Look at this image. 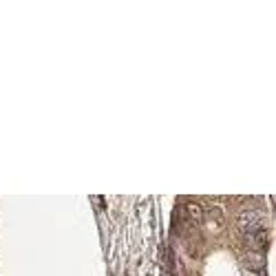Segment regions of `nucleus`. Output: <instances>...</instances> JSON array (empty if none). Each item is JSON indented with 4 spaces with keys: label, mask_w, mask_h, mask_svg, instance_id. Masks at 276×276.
Returning a JSON list of instances; mask_svg holds the SVG:
<instances>
[{
    "label": "nucleus",
    "mask_w": 276,
    "mask_h": 276,
    "mask_svg": "<svg viewBox=\"0 0 276 276\" xmlns=\"http://www.w3.org/2000/svg\"><path fill=\"white\" fill-rule=\"evenodd\" d=\"M236 223L243 232H254V230L263 228V217H261V212H256V210H245V212H241Z\"/></svg>",
    "instance_id": "nucleus-1"
},
{
    "label": "nucleus",
    "mask_w": 276,
    "mask_h": 276,
    "mask_svg": "<svg viewBox=\"0 0 276 276\" xmlns=\"http://www.w3.org/2000/svg\"><path fill=\"white\" fill-rule=\"evenodd\" d=\"M243 241H245V245L250 248V252H263V250L267 248V234H265V230L245 232Z\"/></svg>",
    "instance_id": "nucleus-2"
},
{
    "label": "nucleus",
    "mask_w": 276,
    "mask_h": 276,
    "mask_svg": "<svg viewBox=\"0 0 276 276\" xmlns=\"http://www.w3.org/2000/svg\"><path fill=\"white\" fill-rule=\"evenodd\" d=\"M186 214H188L190 223H197V221H201V217H204V210H201V206L194 204V201H186Z\"/></svg>",
    "instance_id": "nucleus-3"
}]
</instances>
